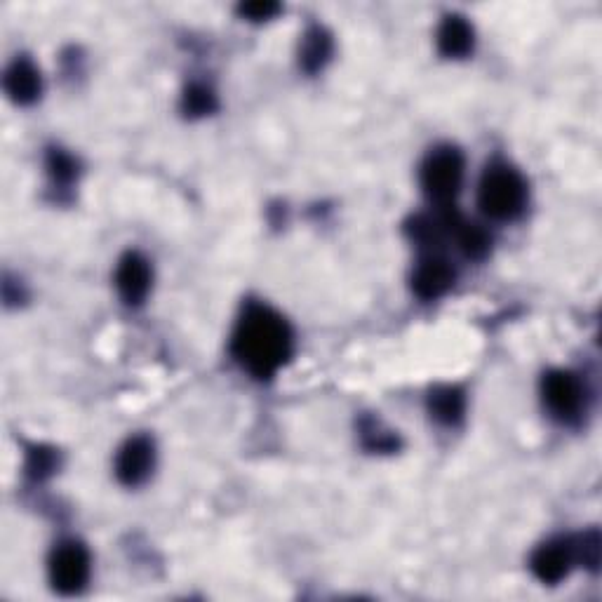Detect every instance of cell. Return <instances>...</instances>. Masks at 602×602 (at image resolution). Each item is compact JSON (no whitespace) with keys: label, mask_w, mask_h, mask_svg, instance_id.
Segmentation results:
<instances>
[{"label":"cell","mask_w":602,"mask_h":602,"mask_svg":"<svg viewBox=\"0 0 602 602\" xmlns=\"http://www.w3.org/2000/svg\"><path fill=\"white\" fill-rule=\"evenodd\" d=\"M233 356L257 379H271L292 356L290 325L269 306H250L233 334Z\"/></svg>","instance_id":"6da1fadb"},{"label":"cell","mask_w":602,"mask_h":602,"mask_svg":"<svg viewBox=\"0 0 602 602\" xmlns=\"http://www.w3.org/2000/svg\"><path fill=\"white\" fill-rule=\"evenodd\" d=\"M478 200L485 214L506 222V219L518 217L525 210L527 186L513 167L492 165L483 175V182H480Z\"/></svg>","instance_id":"7a4b0ae2"},{"label":"cell","mask_w":602,"mask_h":602,"mask_svg":"<svg viewBox=\"0 0 602 602\" xmlns=\"http://www.w3.org/2000/svg\"><path fill=\"white\" fill-rule=\"evenodd\" d=\"M464 182V158L457 149H436L421 167V186L438 205L454 200Z\"/></svg>","instance_id":"3957f363"},{"label":"cell","mask_w":602,"mask_h":602,"mask_svg":"<svg viewBox=\"0 0 602 602\" xmlns=\"http://www.w3.org/2000/svg\"><path fill=\"white\" fill-rule=\"evenodd\" d=\"M90 579V555L85 546L69 541L52 553L50 581L59 593L73 595L88 584Z\"/></svg>","instance_id":"277c9868"},{"label":"cell","mask_w":602,"mask_h":602,"mask_svg":"<svg viewBox=\"0 0 602 602\" xmlns=\"http://www.w3.org/2000/svg\"><path fill=\"white\" fill-rule=\"evenodd\" d=\"M541 391H544V403L548 405V410L558 419L572 421L581 414L586 391L572 372H548L544 384H541Z\"/></svg>","instance_id":"5b68a950"},{"label":"cell","mask_w":602,"mask_h":602,"mask_svg":"<svg viewBox=\"0 0 602 602\" xmlns=\"http://www.w3.org/2000/svg\"><path fill=\"white\" fill-rule=\"evenodd\" d=\"M153 464H156V450L151 440L144 436L130 438L118 452L116 476L123 485H142L151 476Z\"/></svg>","instance_id":"8992f818"},{"label":"cell","mask_w":602,"mask_h":602,"mask_svg":"<svg viewBox=\"0 0 602 602\" xmlns=\"http://www.w3.org/2000/svg\"><path fill=\"white\" fill-rule=\"evenodd\" d=\"M151 266L142 254L130 252L120 259L118 271H116V287L130 306L142 304L146 294L151 290Z\"/></svg>","instance_id":"52a82bcc"},{"label":"cell","mask_w":602,"mask_h":602,"mask_svg":"<svg viewBox=\"0 0 602 602\" xmlns=\"http://www.w3.org/2000/svg\"><path fill=\"white\" fill-rule=\"evenodd\" d=\"M454 285V269L438 254L421 259L412 276V287L421 299H438Z\"/></svg>","instance_id":"ba28073f"},{"label":"cell","mask_w":602,"mask_h":602,"mask_svg":"<svg viewBox=\"0 0 602 602\" xmlns=\"http://www.w3.org/2000/svg\"><path fill=\"white\" fill-rule=\"evenodd\" d=\"M574 546L570 541H551L534 553L532 570L544 584H558L570 574L574 565Z\"/></svg>","instance_id":"9c48e42d"},{"label":"cell","mask_w":602,"mask_h":602,"mask_svg":"<svg viewBox=\"0 0 602 602\" xmlns=\"http://www.w3.org/2000/svg\"><path fill=\"white\" fill-rule=\"evenodd\" d=\"M5 90L17 104H31L40 95V73L26 59H17L5 73Z\"/></svg>","instance_id":"30bf717a"},{"label":"cell","mask_w":602,"mask_h":602,"mask_svg":"<svg viewBox=\"0 0 602 602\" xmlns=\"http://www.w3.org/2000/svg\"><path fill=\"white\" fill-rule=\"evenodd\" d=\"M438 48L445 57H466L473 50V26L464 17H447L438 31Z\"/></svg>","instance_id":"8fae6325"},{"label":"cell","mask_w":602,"mask_h":602,"mask_svg":"<svg viewBox=\"0 0 602 602\" xmlns=\"http://www.w3.org/2000/svg\"><path fill=\"white\" fill-rule=\"evenodd\" d=\"M428 410H431L433 419L440 421V424L452 426L464 417L466 398L464 393L454 389V386H438V389H433L431 396H428Z\"/></svg>","instance_id":"7c38bea8"},{"label":"cell","mask_w":602,"mask_h":602,"mask_svg":"<svg viewBox=\"0 0 602 602\" xmlns=\"http://www.w3.org/2000/svg\"><path fill=\"white\" fill-rule=\"evenodd\" d=\"M450 236L457 238L461 252L471 259H483L490 252V236L478 224H468L457 212L450 214Z\"/></svg>","instance_id":"4fadbf2b"},{"label":"cell","mask_w":602,"mask_h":602,"mask_svg":"<svg viewBox=\"0 0 602 602\" xmlns=\"http://www.w3.org/2000/svg\"><path fill=\"white\" fill-rule=\"evenodd\" d=\"M332 52V40L323 29H311L304 36V43H301L299 50V62L306 71L313 73L318 69H323L327 59H330Z\"/></svg>","instance_id":"5bb4252c"},{"label":"cell","mask_w":602,"mask_h":602,"mask_svg":"<svg viewBox=\"0 0 602 602\" xmlns=\"http://www.w3.org/2000/svg\"><path fill=\"white\" fill-rule=\"evenodd\" d=\"M214 106H217V99H214L212 90L205 88V85H193V88L186 90L184 111L189 116H205V113L214 111Z\"/></svg>","instance_id":"9a60e30c"},{"label":"cell","mask_w":602,"mask_h":602,"mask_svg":"<svg viewBox=\"0 0 602 602\" xmlns=\"http://www.w3.org/2000/svg\"><path fill=\"white\" fill-rule=\"evenodd\" d=\"M48 170L52 179H55L57 184H71L73 179L78 175V165L76 160H73L69 153L64 151H50L48 156Z\"/></svg>","instance_id":"2e32d148"},{"label":"cell","mask_w":602,"mask_h":602,"mask_svg":"<svg viewBox=\"0 0 602 602\" xmlns=\"http://www.w3.org/2000/svg\"><path fill=\"white\" fill-rule=\"evenodd\" d=\"M574 546V558L581 560V563L588 567H595L600 563V534L598 532H588L581 537Z\"/></svg>","instance_id":"e0dca14e"},{"label":"cell","mask_w":602,"mask_h":602,"mask_svg":"<svg viewBox=\"0 0 602 602\" xmlns=\"http://www.w3.org/2000/svg\"><path fill=\"white\" fill-rule=\"evenodd\" d=\"M57 466V457L52 450H45V447H36L29 454V473L33 478H45L55 471Z\"/></svg>","instance_id":"ac0fdd59"},{"label":"cell","mask_w":602,"mask_h":602,"mask_svg":"<svg viewBox=\"0 0 602 602\" xmlns=\"http://www.w3.org/2000/svg\"><path fill=\"white\" fill-rule=\"evenodd\" d=\"M280 10L276 3H247L240 8V15L252 19V22H262V19H271Z\"/></svg>","instance_id":"d6986e66"}]
</instances>
